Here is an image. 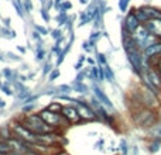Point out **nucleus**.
I'll return each mask as SVG.
<instances>
[{"mask_svg": "<svg viewBox=\"0 0 161 155\" xmlns=\"http://www.w3.org/2000/svg\"><path fill=\"white\" fill-rule=\"evenodd\" d=\"M20 121L34 134H44V133H50V131H54V128L51 126H48L44 120L41 119L38 113L37 114H25Z\"/></svg>", "mask_w": 161, "mask_h": 155, "instance_id": "1", "label": "nucleus"}, {"mask_svg": "<svg viewBox=\"0 0 161 155\" xmlns=\"http://www.w3.org/2000/svg\"><path fill=\"white\" fill-rule=\"evenodd\" d=\"M133 121L139 127H151L157 123V113L150 107H140L134 111Z\"/></svg>", "mask_w": 161, "mask_h": 155, "instance_id": "2", "label": "nucleus"}, {"mask_svg": "<svg viewBox=\"0 0 161 155\" xmlns=\"http://www.w3.org/2000/svg\"><path fill=\"white\" fill-rule=\"evenodd\" d=\"M131 37H133V40L136 41V44L139 45V48L142 51H144L146 48L150 47L151 44H154V42L158 41V38H157L156 35H153V34L148 33V30L144 27V24L140 25V27L131 34Z\"/></svg>", "mask_w": 161, "mask_h": 155, "instance_id": "3", "label": "nucleus"}, {"mask_svg": "<svg viewBox=\"0 0 161 155\" xmlns=\"http://www.w3.org/2000/svg\"><path fill=\"white\" fill-rule=\"evenodd\" d=\"M38 114L41 116V119L44 120L48 126H51V127L54 128V130L64 128L69 124V123L67 121V119H65L61 113H55V111H51V110H48V109H42Z\"/></svg>", "mask_w": 161, "mask_h": 155, "instance_id": "4", "label": "nucleus"}, {"mask_svg": "<svg viewBox=\"0 0 161 155\" xmlns=\"http://www.w3.org/2000/svg\"><path fill=\"white\" fill-rule=\"evenodd\" d=\"M11 130H13V136L17 137V138H20V140H23V141H27L33 145L37 142V134L31 133L21 121L14 123V124L11 126Z\"/></svg>", "mask_w": 161, "mask_h": 155, "instance_id": "5", "label": "nucleus"}, {"mask_svg": "<svg viewBox=\"0 0 161 155\" xmlns=\"http://www.w3.org/2000/svg\"><path fill=\"white\" fill-rule=\"evenodd\" d=\"M76 107H78V111L82 117V121H93V120L99 119L96 114V111L93 110L91 103H85L83 100H76Z\"/></svg>", "mask_w": 161, "mask_h": 155, "instance_id": "6", "label": "nucleus"}, {"mask_svg": "<svg viewBox=\"0 0 161 155\" xmlns=\"http://www.w3.org/2000/svg\"><path fill=\"white\" fill-rule=\"evenodd\" d=\"M142 25V23L137 20V17H136V14H134V8L130 11V13L126 16V19H125V21H123V25H122V31L123 33H127V34H133L134 31L137 30V28Z\"/></svg>", "mask_w": 161, "mask_h": 155, "instance_id": "7", "label": "nucleus"}, {"mask_svg": "<svg viewBox=\"0 0 161 155\" xmlns=\"http://www.w3.org/2000/svg\"><path fill=\"white\" fill-rule=\"evenodd\" d=\"M61 114L67 119V121L69 123V124H75V123L82 121V117H80L76 106H64Z\"/></svg>", "mask_w": 161, "mask_h": 155, "instance_id": "8", "label": "nucleus"}, {"mask_svg": "<svg viewBox=\"0 0 161 155\" xmlns=\"http://www.w3.org/2000/svg\"><path fill=\"white\" fill-rule=\"evenodd\" d=\"M92 90H93V94H95V97H96L97 100H99L100 103H102L105 107H108V109H110V110H114V106H113V103H112V100L108 97V94L105 93V92L102 90V89L99 88L97 85H93L92 86Z\"/></svg>", "mask_w": 161, "mask_h": 155, "instance_id": "9", "label": "nucleus"}, {"mask_svg": "<svg viewBox=\"0 0 161 155\" xmlns=\"http://www.w3.org/2000/svg\"><path fill=\"white\" fill-rule=\"evenodd\" d=\"M59 134L57 133V130L50 131V133H44V134H37V142H41L45 145H54L57 141L59 140Z\"/></svg>", "mask_w": 161, "mask_h": 155, "instance_id": "10", "label": "nucleus"}, {"mask_svg": "<svg viewBox=\"0 0 161 155\" xmlns=\"http://www.w3.org/2000/svg\"><path fill=\"white\" fill-rule=\"evenodd\" d=\"M144 27L147 28L150 34L161 40V19H150L147 23H144Z\"/></svg>", "mask_w": 161, "mask_h": 155, "instance_id": "11", "label": "nucleus"}, {"mask_svg": "<svg viewBox=\"0 0 161 155\" xmlns=\"http://www.w3.org/2000/svg\"><path fill=\"white\" fill-rule=\"evenodd\" d=\"M143 54H144V56L147 59H154V58L161 56V40H158L154 44H151L150 47H147L143 51Z\"/></svg>", "mask_w": 161, "mask_h": 155, "instance_id": "12", "label": "nucleus"}, {"mask_svg": "<svg viewBox=\"0 0 161 155\" xmlns=\"http://www.w3.org/2000/svg\"><path fill=\"white\" fill-rule=\"evenodd\" d=\"M143 10L147 13V16L150 19H161V10L157 7H153V6H142Z\"/></svg>", "mask_w": 161, "mask_h": 155, "instance_id": "13", "label": "nucleus"}, {"mask_svg": "<svg viewBox=\"0 0 161 155\" xmlns=\"http://www.w3.org/2000/svg\"><path fill=\"white\" fill-rule=\"evenodd\" d=\"M134 14H136L137 20H139L142 24H144V23H147L148 20H150V17L147 16V13H146L144 10H143V7H137L134 8Z\"/></svg>", "mask_w": 161, "mask_h": 155, "instance_id": "14", "label": "nucleus"}, {"mask_svg": "<svg viewBox=\"0 0 161 155\" xmlns=\"http://www.w3.org/2000/svg\"><path fill=\"white\" fill-rule=\"evenodd\" d=\"M11 137H13V130H11V127H8V126L2 127V126H0V138L2 140H10Z\"/></svg>", "mask_w": 161, "mask_h": 155, "instance_id": "15", "label": "nucleus"}, {"mask_svg": "<svg viewBox=\"0 0 161 155\" xmlns=\"http://www.w3.org/2000/svg\"><path fill=\"white\" fill-rule=\"evenodd\" d=\"M100 30H93L92 31V34L89 35V38H88V41L91 42V45L93 47V50H95V47H96V42H97V40L100 38Z\"/></svg>", "mask_w": 161, "mask_h": 155, "instance_id": "16", "label": "nucleus"}, {"mask_svg": "<svg viewBox=\"0 0 161 155\" xmlns=\"http://www.w3.org/2000/svg\"><path fill=\"white\" fill-rule=\"evenodd\" d=\"M160 147H161V138L157 137L156 140H153V141L148 144V151H150V152H157V151L160 150Z\"/></svg>", "mask_w": 161, "mask_h": 155, "instance_id": "17", "label": "nucleus"}, {"mask_svg": "<svg viewBox=\"0 0 161 155\" xmlns=\"http://www.w3.org/2000/svg\"><path fill=\"white\" fill-rule=\"evenodd\" d=\"M11 151H13V150H11V147H10V144H8L7 140H2V138H0V152L7 155L8 152H11Z\"/></svg>", "mask_w": 161, "mask_h": 155, "instance_id": "18", "label": "nucleus"}, {"mask_svg": "<svg viewBox=\"0 0 161 155\" xmlns=\"http://www.w3.org/2000/svg\"><path fill=\"white\" fill-rule=\"evenodd\" d=\"M71 86L74 88V90L79 92V93H86V92H88V88H86V85H83V82H76V80H74V83Z\"/></svg>", "mask_w": 161, "mask_h": 155, "instance_id": "19", "label": "nucleus"}, {"mask_svg": "<svg viewBox=\"0 0 161 155\" xmlns=\"http://www.w3.org/2000/svg\"><path fill=\"white\" fill-rule=\"evenodd\" d=\"M45 109H48V110H51V111H55V113H61L62 109H64V106L58 102H51Z\"/></svg>", "mask_w": 161, "mask_h": 155, "instance_id": "20", "label": "nucleus"}, {"mask_svg": "<svg viewBox=\"0 0 161 155\" xmlns=\"http://www.w3.org/2000/svg\"><path fill=\"white\" fill-rule=\"evenodd\" d=\"M105 78L108 82H110V83L114 82V72L109 65H105Z\"/></svg>", "mask_w": 161, "mask_h": 155, "instance_id": "21", "label": "nucleus"}, {"mask_svg": "<svg viewBox=\"0 0 161 155\" xmlns=\"http://www.w3.org/2000/svg\"><path fill=\"white\" fill-rule=\"evenodd\" d=\"M0 34H3V35L7 37V38H16V31H13L10 27L0 28Z\"/></svg>", "mask_w": 161, "mask_h": 155, "instance_id": "22", "label": "nucleus"}, {"mask_svg": "<svg viewBox=\"0 0 161 155\" xmlns=\"http://www.w3.org/2000/svg\"><path fill=\"white\" fill-rule=\"evenodd\" d=\"M58 16H57V21H58L59 25H65V23H67L68 20V14L67 11H58Z\"/></svg>", "mask_w": 161, "mask_h": 155, "instance_id": "23", "label": "nucleus"}, {"mask_svg": "<svg viewBox=\"0 0 161 155\" xmlns=\"http://www.w3.org/2000/svg\"><path fill=\"white\" fill-rule=\"evenodd\" d=\"M96 64H97V65H102V67L108 65V59H106L105 54L97 52V51H96Z\"/></svg>", "mask_w": 161, "mask_h": 155, "instance_id": "24", "label": "nucleus"}, {"mask_svg": "<svg viewBox=\"0 0 161 155\" xmlns=\"http://www.w3.org/2000/svg\"><path fill=\"white\" fill-rule=\"evenodd\" d=\"M10 85H11L10 82H6L4 85L2 86V89H0V90H2L6 96H13V94H14V92H13V89L10 88Z\"/></svg>", "mask_w": 161, "mask_h": 155, "instance_id": "25", "label": "nucleus"}, {"mask_svg": "<svg viewBox=\"0 0 161 155\" xmlns=\"http://www.w3.org/2000/svg\"><path fill=\"white\" fill-rule=\"evenodd\" d=\"M59 75H61V72H59V68L58 67L54 68V69L50 72V75H48V80H50V82H54L55 79H58Z\"/></svg>", "mask_w": 161, "mask_h": 155, "instance_id": "26", "label": "nucleus"}, {"mask_svg": "<svg viewBox=\"0 0 161 155\" xmlns=\"http://www.w3.org/2000/svg\"><path fill=\"white\" fill-rule=\"evenodd\" d=\"M64 37V34H62V30L61 28H55V30H53L51 31V38L53 40H59V38H62Z\"/></svg>", "mask_w": 161, "mask_h": 155, "instance_id": "27", "label": "nucleus"}, {"mask_svg": "<svg viewBox=\"0 0 161 155\" xmlns=\"http://www.w3.org/2000/svg\"><path fill=\"white\" fill-rule=\"evenodd\" d=\"M40 16L42 17V20H44L45 23H48V21H50V19H51L50 14H48V8L47 7H41V8H40Z\"/></svg>", "mask_w": 161, "mask_h": 155, "instance_id": "28", "label": "nucleus"}, {"mask_svg": "<svg viewBox=\"0 0 161 155\" xmlns=\"http://www.w3.org/2000/svg\"><path fill=\"white\" fill-rule=\"evenodd\" d=\"M129 4H130V0H119V8L122 13H126L129 8Z\"/></svg>", "mask_w": 161, "mask_h": 155, "instance_id": "29", "label": "nucleus"}, {"mask_svg": "<svg viewBox=\"0 0 161 155\" xmlns=\"http://www.w3.org/2000/svg\"><path fill=\"white\" fill-rule=\"evenodd\" d=\"M72 8V3L69 2V0H64V2L61 3V7H59L58 11H68Z\"/></svg>", "mask_w": 161, "mask_h": 155, "instance_id": "30", "label": "nucleus"}, {"mask_svg": "<svg viewBox=\"0 0 161 155\" xmlns=\"http://www.w3.org/2000/svg\"><path fill=\"white\" fill-rule=\"evenodd\" d=\"M36 59L38 62H41V61H44V59H45V51H44V48L36 50Z\"/></svg>", "mask_w": 161, "mask_h": 155, "instance_id": "31", "label": "nucleus"}, {"mask_svg": "<svg viewBox=\"0 0 161 155\" xmlns=\"http://www.w3.org/2000/svg\"><path fill=\"white\" fill-rule=\"evenodd\" d=\"M57 99H59V100H65V102H71V103H76V100L78 99H75V97H71V96H68V94H58L57 96Z\"/></svg>", "mask_w": 161, "mask_h": 155, "instance_id": "32", "label": "nucleus"}, {"mask_svg": "<svg viewBox=\"0 0 161 155\" xmlns=\"http://www.w3.org/2000/svg\"><path fill=\"white\" fill-rule=\"evenodd\" d=\"M58 90H61V93H64V94H68L74 90V88L69 85H61V86H58Z\"/></svg>", "mask_w": 161, "mask_h": 155, "instance_id": "33", "label": "nucleus"}, {"mask_svg": "<svg viewBox=\"0 0 161 155\" xmlns=\"http://www.w3.org/2000/svg\"><path fill=\"white\" fill-rule=\"evenodd\" d=\"M83 62H85V56H83V55H80V56H79V59H78V62H76V64H75V67H74V68H75V71H76V72H79V71H82Z\"/></svg>", "mask_w": 161, "mask_h": 155, "instance_id": "34", "label": "nucleus"}, {"mask_svg": "<svg viewBox=\"0 0 161 155\" xmlns=\"http://www.w3.org/2000/svg\"><path fill=\"white\" fill-rule=\"evenodd\" d=\"M54 69V67L50 64V62H45L44 67H42V75H50V72Z\"/></svg>", "mask_w": 161, "mask_h": 155, "instance_id": "35", "label": "nucleus"}, {"mask_svg": "<svg viewBox=\"0 0 161 155\" xmlns=\"http://www.w3.org/2000/svg\"><path fill=\"white\" fill-rule=\"evenodd\" d=\"M3 54V56H7L10 61H14V62H20V56H17V55H14L13 52H2Z\"/></svg>", "mask_w": 161, "mask_h": 155, "instance_id": "36", "label": "nucleus"}, {"mask_svg": "<svg viewBox=\"0 0 161 155\" xmlns=\"http://www.w3.org/2000/svg\"><path fill=\"white\" fill-rule=\"evenodd\" d=\"M120 151H122L123 155H127L129 145H127V142H126V140H122V141H120Z\"/></svg>", "mask_w": 161, "mask_h": 155, "instance_id": "37", "label": "nucleus"}, {"mask_svg": "<svg viewBox=\"0 0 161 155\" xmlns=\"http://www.w3.org/2000/svg\"><path fill=\"white\" fill-rule=\"evenodd\" d=\"M34 30H37L41 35H48V33H50L45 27H41V25H37V24H34Z\"/></svg>", "mask_w": 161, "mask_h": 155, "instance_id": "38", "label": "nucleus"}, {"mask_svg": "<svg viewBox=\"0 0 161 155\" xmlns=\"http://www.w3.org/2000/svg\"><path fill=\"white\" fill-rule=\"evenodd\" d=\"M23 4H24V8H25V13L33 10V4H31V0H23Z\"/></svg>", "mask_w": 161, "mask_h": 155, "instance_id": "39", "label": "nucleus"}, {"mask_svg": "<svg viewBox=\"0 0 161 155\" xmlns=\"http://www.w3.org/2000/svg\"><path fill=\"white\" fill-rule=\"evenodd\" d=\"M82 48H83V51H85V52H91V51L93 50V47L91 45V42H89V41H83Z\"/></svg>", "mask_w": 161, "mask_h": 155, "instance_id": "40", "label": "nucleus"}, {"mask_svg": "<svg viewBox=\"0 0 161 155\" xmlns=\"http://www.w3.org/2000/svg\"><path fill=\"white\" fill-rule=\"evenodd\" d=\"M34 103H30V104H24V107H23V111H24V113H28V111H31L34 109Z\"/></svg>", "mask_w": 161, "mask_h": 155, "instance_id": "41", "label": "nucleus"}, {"mask_svg": "<svg viewBox=\"0 0 161 155\" xmlns=\"http://www.w3.org/2000/svg\"><path fill=\"white\" fill-rule=\"evenodd\" d=\"M33 38L36 40V41H40V40H42V35L38 33V31L36 30V31H34V33H33Z\"/></svg>", "mask_w": 161, "mask_h": 155, "instance_id": "42", "label": "nucleus"}, {"mask_svg": "<svg viewBox=\"0 0 161 155\" xmlns=\"http://www.w3.org/2000/svg\"><path fill=\"white\" fill-rule=\"evenodd\" d=\"M64 2V0H54V7L57 8V10H59V7H61V3Z\"/></svg>", "mask_w": 161, "mask_h": 155, "instance_id": "43", "label": "nucleus"}, {"mask_svg": "<svg viewBox=\"0 0 161 155\" xmlns=\"http://www.w3.org/2000/svg\"><path fill=\"white\" fill-rule=\"evenodd\" d=\"M156 68L158 69V72L161 73V58L157 59V62H156Z\"/></svg>", "mask_w": 161, "mask_h": 155, "instance_id": "44", "label": "nucleus"}, {"mask_svg": "<svg viewBox=\"0 0 161 155\" xmlns=\"http://www.w3.org/2000/svg\"><path fill=\"white\" fill-rule=\"evenodd\" d=\"M103 144H105V140H103V138H102V140H100V141H99V142H96V145H95V147H96V148H97V147H99V150H100V148H102V147H103Z\"/></svg>", "mask_w": 161, "mask_h": 155, "instance_id": "45", "label": "nucleus"}, {"mask_svg": "<svg viewBox=\"0 0 161 155\" xmlns=\"http://www.w3.org/2000/svg\"><path fill=\"white\" fill-rule=\"evenodd\" d=\"M156 134H157V136H161V121L158 123V124H157V131H156Z\"/></svg>", "mask_w": 161, "mask_h": 155, "instance_id": "46", "label": "nucleus"}, {"mask_svg": "<svg viewBox=\"0 0 161 155\" xmlns=\"http://www.w3.org/2000/svg\"><path fill=\"white\" fill-rule=\"evenodd\" d=\"M17 51H19L20 54H25V48L21 47V45H19V47H17Z\"/></svg>", "mask_w": 161, "mask_h": 155, "instance_id": "47", "label": "nucleus"}, {"mask_svg": "<svg viewBox=\"0 0 161 155\" xmlns=\"http://www.w3.org/2000/svg\"><path fill=\"white\" fill-rule=\"evenodd\" d=\"M3 23L6 27H10V19H3Z\"/></svg>", "mask_w": 161, "mask_h": 155, "instance_id": "48", "label": "nucleus"}, {"mask_svg": "<svg viewBox=\"0 0 161 155\" xmlns=\"http://www.w3.org/2000/svg\"><path fill=\"white\" fill-rule=\"evenodd\" d=\"M4 107H6V102L0 97V109H4Z\"/></svg>", "mask_w": 161, "mask_h": 155, "instance_id": "49", "label": "nucleus"}, {"mask_svg": "<svg viewBox=\"0 0 161 155\" xmlns=\"http://www.w3.org/2000/svg\"><path fill=\"white\" fill-rule=\"evenodd\" d=\"M88 64H91L92 67H95V61L93 59H91V58H88Z\"/></svg>", "mask_w": 161, "mask_h": 155, "instance_id": "50", "label": "nucleus"}, {"mask_svg": "<svg viewBox=\"0 0 161 155\" xmlns=\"http://www.w3.org/2000/svg\"><path fill=\"white\" fill-rule=\"evenodd\" d=\"M79 2L82 3V4H86V3H89V2H91V0H79Z\"/></svg>", "mask_w": 161, "mask_h": 155, "instance_id": "51", "label": "nucleus"}, {"mask_svg": "<svg viewBox=\"0 0 161 155\" xmlns=\"http://www.w3.org/2000/svg\"><path fill=\"white\" fill-rule=\"evenodd\" d=\"M4 85V83H2V79H0V89H2V86Z\"/></svg>", "mask_w": 161, "mask_h": 155, "instance_id": "52", "label": "nucleus"}, {"mask_svg": "<svg viewBox=\"0 0 161 155\" xmlns=\"http://www.w3.org/2000/svg\"><path fill=\"white\" fill-rule=\"evenodd\" d=\"M0 155H4V154H2V152H0Z\"/></svg>", "mask_w": 161, "mask_h": 155, "instance_id": "53", "label": "nucleus"}, {"mask_svg": "<svg viewBox=\"0 0 161 155\" xmlns=\"http://www.w3.org/2000/svg\"><path fill=\"white\" fill-rule=\"evenodd\" d=\"M136 155H137V151H136Z\"/></svg>", "mask_w": 161, "mask_h": 155, "instance_id": "54", "label": "nucleus"}]
</instances>
